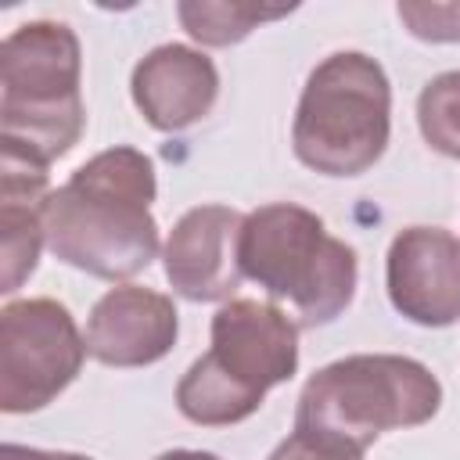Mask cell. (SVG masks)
<instances>
[{
  "instance_id": "cell-1",
  "label": "cell",
  "mask_w": 460,
  "mask_h": 460,
  "mask_svg": "<svg viewBox=\"0 0 460 460\" xmlns=\"http://www.w3.org/2000/svg\"><path fill=\"white\" fill-rule=\"evenodd\" d=\"M155 165L133 147L93 155L68 183L50 190L43 230L47 248L101 280H122L151 266L158 223L151 216Z\"/></svg>"
},
{
  "instance_id": "cell-2",
  "label": "cell",
  "mask_w": 460,
  "mask_h": 460,
  "mask_svg": "<svg viewBox=\"0 0 460 460\" xmlns=\"http://www.w3.org/2000/svg\"><path fill=\"white\" fill-rule=\"evenodd\" d=\"M298 367V327L284 309L255 298H234L212 316V349L190 363L176 385V406L187 420L223 428L252 417L266 392Z\"/></svg>"
},
{
  "instance_id": "cell-3",
  "label": "cell",
  "mask_w": 460,
  "mask_h": 460,
  "mask_svg": "<svg viewBox=\"0 0 460 460\" xmlns=\"http://www.w3.org/2000/svg\"><path fill=\"white\" fill-rule=\"evenodd\" d=\"M79 40L65 22H25L0 47V147L43 165L68 155L86 126Z\"/></svg>"
},
{
  "instance_id": "cell-4",
  "label": "cell",
  "mask_w": 460,
  "mask_h": 460,
  "mask_svg": "<svg viewBox=\"0 0 460 460\" xmlns=\"http://www.w3.org/2000/svg\"><path fill=\"white\" fill-rule=\"evenodd\" d=\"M241 273L288 302L302 327L331 323L356 295V252L302 205H262L241 226Z\"/></svg>"
},
{
  "instance_id": "cell-5",
  "label": "cell",
  "mask_w": 460,
  "mask_h": 460,
  "mask_svg": "<svg viewBox=\"0 0 460 460\" xmlns=\"http://www.w3.org/2000/svg\"><path fill=\"white\" fill-rule=\"evenodd\" d=\"M388 133L392 86L374 58L338 50L309 72L291 126L302 165L323 176H359L385 155Z\"/></svg>"
},
{
  "instance_id": "cell-6",
  "label": "cell",
  "mask_w": 460,
  "mask_h": 460,
  "mask_svg": "<svg viewBox=\"0 0 460 460\" xmlns=\"http://www.w3.org/2000/svg\"><path fill=\"white\" fill-rule=\"evenodd\" d=\"M438 377L410 356H345L316 370L295 413V431H316L367 449L377 435L417 428L438 413Z\"/></svg>"
},
{
  "instance_id": "cell-7",
  "label": "cell",
  "mask_w": 460,
  "mask_h": 460,
  "mask_svg": "<svg viewBox=\"0 0 460 460\" xmlns=\"http://www.w3.org/2000/svg\"><path fill=\"white\" fill-rule=\"evenodd\" d=\"M86 338L54 298L11 302L0 313V410L32 413L79 374Z\"/></svg>"
},
{
  "instance_id": "cell-8",
  "label": "cell",
  "mask_w": 460,
  "mask_h": 460,
  "mask_svg": "<svg viewBox=\"0 0 460 460\" xmlns=\"http://www.w3.org/2000/svg\"><path fill=\"white\" fill-rule=\"evenodd\" d=\"M388 298L420 327L460 320V237L442 226H410L388 248Z\"/></svg>"
},
{
  "instance_id": "cell-9",
  "label": "cell",
  "mask_w": 460,
  "mask_h": 460,
  "mask_svg": "<svg viewBox=\"0 0 460 460\" xmlns=\"http://www.w3.org/2000/svg\"><path fill=\"white\" fill-rule=\"evenodd\" d=\"M244 216L226 205H198L180 216L165 241V277L190 302L230 298L241 284Z\"/></svg>"
},
{
  "instance_id": "cell-10",
  "label": "cell",
  "mask_w": 460,
  "mask_h": 460,
  "mask_svg": "<svg viewBox=\"0 0 460 460\" xmlns=\"http://www.w3.org/2000/svg\"><path fill=\"white\" fill-rule=\"evenodd\" d=\"M176 305L137 284L111 288L86 320V352L104 367L158 363L176 341Z\"/></svg>"
},
{
  "instance_id": "cell-11",
  "label": "cell",
  "mask_w": 460,
  "mask_h": 460,
  "mask_svg": "<svg viewBox=\"0 0 460 460\" xmlns=\"http://www.w3.org/2000/svg\"><path fill=\"white\" fill-rule=\"evenodd\" d=\"M216 93L219 72L212 58L183 43L155 47L133 68V104L162 133H176L205 119L216 104Z\"/></svg>"
},
{
  "instance_id": "cell-12",
  "label": "cell",
  "mask_w": 460,
  "mask_h": 460,
  "mask_svg": "<svg viewBox=\"0 0 460 460\" xmlns=\"http://www.w3.org/2000/svg\"><path fill=\"white\" fill-rule=\"evenodd\" d=\"M50 201L47 165L0 147V291L14 295L36 270L47 244L43 216Z\"/></svg>"
},
{
  "instance_id": "cell-13",
  "label": "cell",
  "mask_w": 460,
  "mask_h": 460,
  "mask_svg": "<svg viewBox=\"0 0 460 460\" xmlns=\"http://www.w3.org/2000/svg\"><path fill=\"white\" fill-rule=\"evenodd\" d=\"M291 7H262V4H212V0H198V4H180L176 14L183 22V29L208 43V47H230L241 43L252 29H259L262 22H277L284 18Z\"/></svg>"
},
{
  "instance_id": "cell-14",
  "label": "cell",
  "mask_w": 460,
  "mask_h": 460,
  "mask_svg": "<svg viewBox=\"0 0 460 460\" xmlns=\"http://www.w3.org/2000/svg\"><path fill=\"white\" fill-rule=\"evenodd\" d=\"M417 126L438 155L460 158V72H442L420 90Z\"/></svg>"
},
{
  "instance_id": "cell-15",
  "label": "cell",
  "mask_w": 460,
  "mask_h": 460,
  "mask_svg": "<svg viewBox=\"0 0 460 460\" xmlns=\"http://www.w3.org/2000/svg\"><path fill=\"white\" fill-rule=\"evenodd\" d=\"M399 18L410 25L413 36L431 43L460 40V4H399Z\"/></svg>"
},
{
  "instance_id": "cell-16",
  "label": "cell",
  "mask_w": 460,
  "mask_h": 460,
  "mask_svg": "<svg viewBox=\"0 0 460 460\" xmlns=\"http://www.w3.org/2000/svg\"><path fill=\"white\" fill-rule=\"evenodd\" d=\"M270 460H363V449L341 438H331V435L295 431L270 453Z\"/></svg>"
},
{
  "instance_id": "cell-17",
  "label": "cell",
  "mask_w": 460,
  "mask_h": 460,
  "mask_svg": "<svg viewBox=\"0 0 460 460\" xmlns=\"http://www.w3.org/2000/svg\"><path fill=\"white\" fill-rule=\"evenodd\" d=\"M0 460H90V456H79V453H47V449H29V446L7 442L0 449Z\"/></svg>"
},
{
  "instance_id": "cell-18",
  "label": "cell",
  "mask_w": 460,
  "mask_h": 460,
  "mask_svg": "<svg viewBox=\"0 0 460 460\" xmlns=\"http://www.w3.org/2000/svg\"><path fill=\"white\" fill-rule=\"evenodd\" d=\"M155 460H219L212 453H198V449H172V453H162Z\"/></svg>"
}]
</instances>
